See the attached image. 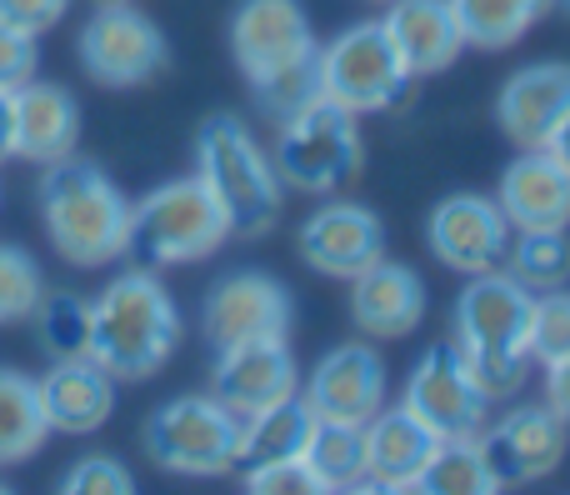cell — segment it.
<instances>
[{"mask_svg":"<svg viewBox=\"0 0 570 495\" xmlns=\"http://www.w3.org/2000/svg\"><path fill=\"white\" fill-rule=\"evenodd\" d=\"M176 346H180V310L150 266L116 276L90 300L86 356L110 380H150L156 370H166Z\"/></svg>","mask_w":570,"mask_h":495,"instance_id":"6da1fadb","label":"cell"},{"mask_svg":"<svg viewBox=\"0 0 570 495\" xmlns=\"http://www.w3.org/2000/svg\"><path fill=\"white\" fill-rule=\"evenodd\" d=\"M531 290L515 286L505 270L471 276L455 300V336L465 370L491 400H505L525 386L531 370Z\"/></svg>","mask_w":570,"mask_h":495,"instance_id":"7a4b0ae2","label":"cell"},{"mask_svg":"<svg viewBox=\"0 0 570 495\" xmlns=\"http://www.w3.org/2000/svg\"><path fill=\"white\" fill-rule=\"evenodd\" d=\"M40 216L60 260L80 270L110 266L130 246V200L120 186L90 160H50L40 176Z\"/></svg>","mask_w":570,"mask_h":495,"instance_id":"3957f363","label":"cell"},{"mask_svg":"<svg viewBox=\"0 0 570 495\" xmlns=\"http://www.w3.org/2000/svg\"><path fill=\"white\" fill-rule=\"evenodd\" d=\"M196 176L220 200L230 236H266L281 216V176L276 160L236 116H210L196 136Z\"/></svg>","mask_w":570,"mask_h":495,"instance_id":"277c9868","label":"cell"},{"mask_svg":"<svg viewBox=\"0 0 570 495\" xmlns=\"http://www.w3.org/2000/svg\"><path fill=\"white\" fill-rule=\"evenodd\" d=\"M230 240V220L200 176L166 180L130 206V246L146 266H196Z\"/></svg>","mask_w":570,"mask_h":495,"instance_id":"5b68a950","label":"cell"},{"mask_svg":"<svg viewBox=\"0 0 570 495\" xmlns=\"http://www.w3.org/2000/svg\"><path fill=\"white\" fill-rule=\"evenodd\" d=\"M146 456L170 476H226L240 461V416L216 396H176L150 410Z\"/></svg>","mask_w":570,"mask_h":495,"instance_id":"8992f818","label":"cell"},{"mask_svg":"<svg viewBox=\"0 0 570 495\" xmlns=\"http://www.w3.org/2000/svg\"><path fill=\"white\" fill-rule=\"evenodd\" d=\"M361 130L355 116L331 100L295 110L291 120H281V140H276V176L281 186L305 190V196H335L341 186H351L361 170Z\"/></svg>","mask_w":570,"mask_h":495,"instance_id":"52a82bcc","label":"cell"},{"mask_svg":"<svg viewBox=\"0 0 570 495\" xmlns=\"http://www.w3.org/2000/svg\"><path fill=\"white\" fill-rule=\"evenodd\" d=\"M405 86H411V70H405L385 20H361L321 50V100L351 110V116L391 110L405 96Z\"/></svg>","mask_w":570,"mask_h":495,"instance_id":"ba28073f","label":"cell"},{"mask_svg":"<svg viewBox=\"0 0 570 495\" xmlns=\"http://www.w3.org/2000/svg\"><path fill=\"white\" fill-rule=\"evenodd\" d=\"M166 60L170 50L160 26L150 16H140L136 6H126V0L96 6V16L80 30V66H86L90 80H100L110 90L146 86L166 70Z\"/></svg>","mask_w":570,"mask_h":495,"instance_id":"9c48e42d","label":"cell"},{"mask_svg":"<svg viewBox=\"0 0 570 495\" xmlns=\"http://www.w3.org/2000/svg\"><path fill=\"white\" fill-rule=\"evenodd\" d=\"M401 406L411 410L421 426H431L441 440L481 436L485 416H491V396L475 386V376L465 370L461 350H455L451 340H445V346H431L421 360H415Z\"/></svg>","mask_w":570,"mask_h":495,"instance_id":"30bf717a","label":"cell"},{"mask_svg":"<svg viewBox=\"0 0 570 495\" xmlns=\"http://www.w3.org/2000/svg\"><path fill=\"white\" fill-rule=\"evenodd\" d=\"M200 320H206V340L216 350L250 346V340H285L291 336V290L276 276L236 270L210 286Z\"/></svg>","mask_w":570,"mask_h":495,"instance_id":"8fae6325","label":"cell"},{"mask_svg":"<svg viewBox=\"0 0 570 495\" xmlns=\"http://www.w3.org/2000/svg\"><path fill=\"white\" fill-rule=\"evenodd\" d=\"M425 236H431L435 260L451 266L455 276H485V270L505 266V250H511L515 230L491 196L461 190V196H445L441 206L431 210Z\"/></svg>","mask_w":570,"mask_h":495,"instance_id":"7c38bea8","label":"cell"},{"mask_svg":"<svg viewBox=\"0 0 570 495\" xmlns=\"http://www.w3.org/2000/svg\"><path fill=\"white\" fill-rule=\"evenodd\" d=\"M295 250L311 270L331 280H351L361 276L365 266L385 256V226L375 210L355 206V200H325L305 216L301 236H295Z\"/></svg>","mask_w":570,"mask_h":495,"instance_id":"4fadbf2b","label":"cell"},{"mask_svg":"<svg viewBox=\"0 0 570 495\" xmlns=\"http://www.w3.org/2000/svg\"><path fill=\"white\" fill-rule=\"evenodd\" d=\"M475 440H481L485 466L495 471V481L521 486V481H541L561 466L570 446V426L551 406H515L495 426H485Z\"/></svg>","mask_w":570,"mask_h":495,"instance_id":"5bb4252c","label":"cell"},{"mask_svg":"<svg viewBox=\"0 0 570 495\" xmlns=\"http://www.w3.org/2000/svg\"><path fill=\"white\" fill-rule=\"evenodd\" d=\"M230 50H236L240 76L266 80L321 46L311 36L301 0H240L230 16Z\"/></svg>","mask_w":570,"mask_h":495,"instance_id":"9a60e30c","label":"cell"},{"mask_svg":"<svg viewBox=\"0 0 570 495\" xmlns=\"http://www.w3.org/2000/svg\"><path fill=\"white\" fill-rule=\"evenodd\" d=\"M301 396L331 426H365L385 400V366L371 346H335L311 370Z\"/></svg>","mask_w":570,"mask_h":495,"instance_id":"2e32d148","label":"cell"},{"mask_svg":"<svg viewBox=\"0 0 570 495\" xmlns=\"http://www.w3.org/2000/svg\"><path fill=\"white\" fill-rule=\"evenodd\" d=\"M10 110H16V126H10V156L36 160V166L76 156L80 106L66 86H50V80L30 76L26 86L10 90Z\"/></svg>","mask_w":570,"mask_h":495,"instance_id":"e0dca14e","label":"cell"},{"mask_svg":"<svg viewBox=\"0 0 570 495\" xmlns=\"http://www.w3.org/2000/svg\"><path fill=\"white\" fill-rule=\"evenodd\" d=\"M566 110H570V66H561V60L515 70L501 86V100H495V120L521 150L551 146Z\"/></svg>","mask_w":570,"mask_h":495,"instance_id":"ac0fdd59","label":"cell"},{"mask_svg":"<svg viewBox=\"0 0 570 495\" xmlns=\"http://www.w3.org/2000/svg\"><path fill=\"white\" fill-rule=\"evenodd\" d=\"M36 396H40V416H46L50 430H60V436H90L116 410V380L90 356H70V360H56L36 380Z\"/></svg>","mask_w":570,"mask_h":495,"instance_id":"d6986e66","label":"cell"},{"mask_svg":"<svg viewBox=\"0 0 570 495\" xmlns=\"http://www.w3.org/2000/svg\"><path fill=\"white\" fill-rule=\"evenodd\" d=\"M295 396V360L285 340H250V346L216 350V400H226L240 420Z\"/></svg>","mask_w":570,"mask_h":495,"instance_id":"ffe728a7","label":"cell"},{"mask_svg":"<svg viewBox=\"0 0 570 495\" xmlns=\"http://www.w3.org/2000/svg\"><path fill=\"white\" fill-rule=\"evenodd\" d=\"M511 230H566L570 226V170L551 150H525L511 160L495 196Z\"/></svg>","mask_w":570,"mask_h":495,"instance_id":"44dd1931","label":"cell"},{"mask_svg":"<svg viewBox=\"0 0 570 495\" xmlns=\"http://www.w3.org/2000/svg\"><path fill=\"white\" fill-rule=\"evenodd\" d=\"M351 316L365 336L375 340H401L421 326L425 316V286L411 266L395 260H375L361 276H351Z\"/></svg>","mask_w":570,"mask_h":495,"instance_id":"7402d4cb","label":"cell"},{"mask_svg":"<svg viewBox=\"0 0 570 495\" xmlns=\"http://www.w3.org/2000/svg\"><path fill=\"white\" fill-rule=\"evenodd\" d=\"M361 440H365V481L381 491H415L425 461L441 446V436L431 426H421L405 406L375 410L361 426Z\"/></svg>","mask_w":570,"mask_h":495,"instance_id":"603a6c76","label":"cell"},{"mask_svg":"<svg viewBox=\"0 0 570 495\" xmlns=\"http://www.w3.org/2000/svg\"><path fill=\"white\" fill-rule=\"evenodd\" d=\"M385 30H391L411 80L441 76V70H451L465 50V36L451 16V0H391Z\"/></svg>","mask_w":570,"mask_h":495,"instance_id":"cb8c5ba5","label":"cell"},{"mask_svg":"<svg viewBox=\"0 0 570 495\" xmlns=\"http://www.w3.org/2000/svg\"><path fill=\"white\" fill-rule=\"evenodd\" d=\"M315 426H321V416H315L311 400L295 390V396H285L276 406H266V410L240 420V461L236 466H266V461L305 456Z\"/></svg>","mask_w":570,"mask_h":495,"instance_id":"d4e9b609","label":"cell"},{"mask_svg":"<svg viewBox=\"0 0 570 495\" xmlns=\"http://www.w3.org/2000/svg\"><path fill=\"white\" fill-rule=\"evenodd\" d=\"M551 10V0H451V16L461 26L465 46L505 50Z\"/></svg>","mask_w":570,"mask_h":495,"instance_id":"484cf974","label":"cell"},{"mask_svg":"<svg viewBox=\"0 0 570 495\" xmlns=\"http://www.w3.org/2000/svg\"><path fill=\"white\" fill-rule=\"evenodd\" d=\"M50 426L40 416L36 380L0 366V466H20L46 446Z\"/></svg>","mask_w":570,"mask_h":495,"instance_id":"4316f807","label":"cell"},{"mask_svg":"<svg viewBox=\"0 0 570 495\" xmlns=\"http://www.w3.org/2000/svg\"><path fill=\"white\" fill-rule=\"evenodd\" d=\"M501 270L531 296L561 290L570 280V236L566 230H515Z\"/></svg>","mask_w":570,"mask_h":495,"instance_id":"83f0119b","label":"cell"},{"mask_svg":"<svg viewBox=\"0 0 570 495\" xmlns=\"http://www.w3.org/2000/svg\"><path fill=\"white\" fill-rule=\"evenodd\" d=\"M415 491H425V495H495L501 481H495V471L485 466L481 440L471 436V440H441L435 456L425 461Z\"/></svg>","mask_w":570,"mask_h":495,"instance_id":"f1b7e54d","label":"cell"},{"mask_svg":"<svg viewBox=\"0 0 570 495\" xmlns=\"http://www.w3.org/2000/svg\"><path fill=\"white\" fill-rule=\"evenodd\" d=\"M305 466H311L315 486L321 491H351L365 481V440L361 426H331L321 420L305 446Z\"/></svg>","mask_w":570,"mask_h":495,"instance_id":"f546056e","label":"cell"},{"mask_svg":"<svg viewBox=\"0 0 570 495\" xmlns=\"http://www.w3.org/2000/svg\"><path fill=\"white\" fill-rule=\"evenodd\" d=\"M30 320L40 326V346L56 360L86 356L90 346V300H80L76 290H50L40 296V306L30 310Z\"/></svg>","mask_w":570,"mask_h":495,"instance_id":"4dcf8cb0","label":"cell"},{"mask_svg":"<svg viewBox=\"0 0 570 495\" xmlns=\"http://www.w3.org/2000/svg\"><path fill=\"white\" fill-rule=\"evenodd\" d=\"M250 96L271 120H291L295 110L315 106L321 100V50H311L305 60H295V66H285L266 80H250Z\"/></svg>","mask_w":570,"mask_h":495,"instance_id":"1f68e13d","label":"cell"},{"mask_svg":"<svg viewBox=\"0 0 570 495\" xmlns=\"http://www.w3.org/2000/svg\"><path fill=\"white\" fill-rule=\"evenodd\" d=\"M46 296V276L30 260V250L20 246H0V326L30 320V310Z\"/></svg>","mask_w":570,"mask_h":495,"instance_id":"d6a6232c","label":"cell"},{"mask_svg":"<svg viewBox=\"0 0 570 495\" xmlns=\"http://www.w3.org/2000/svg\"><path fill=\"white\" fill-rule=\"evenodd\" d=\"M570 356V290H546L531 300V360L556 366Z\"/></svg>","mask_w":570,"mask_h":495,"instance_id":"836d02e7","label":"cell"},{"mask_svg":"<svg viewBox=\"0 0 570 495\" xmlns=\"http://www.w3.org/2000/svg\"><path fill=\"white\" fill-rule=\"evenodd\" d=\"M60 491H66V495H130V491H136V481H130V471L120 466V461L86 456V461H76V466L66 471Z\"/></svg>","mask_w":570,"mask_h":495,"instance_id":"e575fe53","label":"cell"},{"mask_svg":"<svg viewBox=\"0 0 570 495\" xmlns=\"http://www.w3.org/2000/svg\"><path fill=\"white\" fill-rule=\"evenodd\" d=\"M246 491L256 495H321L305 456L295 461H266V466H246Z\"/></svg>","mask_w":570,"mask_h":495,"instance_id":"d590c367","label":"cell"},{"mask_svg":"<svg viewBox=\"0 0 570 495\" xmlns=\"http://www.w3.org/2000/svg\"><path fill=\"white\" fill-rule=\"evenodd\" d=\"M36 36H26V30H16V26H6L0 20V86L6 90H16V86H26L30 76H36Z\"/></svg>","mask_w":570,"mask_h":495,"instance_id":"8d00e7d4","label":"cell"},{"mask_svg":"<svg viewBox=\"0 0 570 495\" xmlns=\"http://www.w3.org/2000/svg\"><path fill=\"white\" fill-rule=\"evenodd\" d=\"M70 0H0V20L16 30H26V36H46V30H56L60 20H66Z\"/></svg>","mask_w":570,"mask_h":495,"instance_id":"74e56055","label":"cell"},{"mask_svg":"<svg viewBox=\"0 0 570 495\" xmlns=\"http://www.w3.org/2000/svg\"><path fill=\"white\" fill-rule=\"evenodd\" d=\"M546 406L570 426V356L556 360V366H546Z\"/></svg>","mask_w":570,"mask_h":495,"instance_id":"f35d334b","label":"cell"},{"mask_svg":"<svg viewBox=\"0 0 570 495\" xmlns=\"http://www.w3.org/2000/svg\"><path fill=\"white\" fill-rule=\"evenodd\" d=\"M10 126H16V110H10V90L0 86V160L10 156Z\"/></svg>","mask_w":570,"mask_h":495,"instance_id":"ab89813d","label":"cell"},{"mask_svg":"<svg viewBox=\"0 0 570 495\" xmlns=\"http://www.w3.org/2000/svg\"><path fill=\"white\" fill-rule=\"evenodd\" d=\"M546 150H551V156H556V160H561V166L570 170V110H566V120H561V126H556V136H551V146H546Z\"/></svg>","mask_w":570,"mask_h":495,"instance_id":"60d3db41","label":"cell"},{"mask_svg":"<svg viewBox=\"0 0 570 495\" xmlns=\"http://www.w3.org/2000/svg\"><path fill=\"white\" fill-rule=\"evenodd\" d=\"M566 10H570V0H566Z\"/></svg>","mask_w":570,"mask_h":495,"instance_id":"b9f144b4","label":"cell"}]
</instances>
